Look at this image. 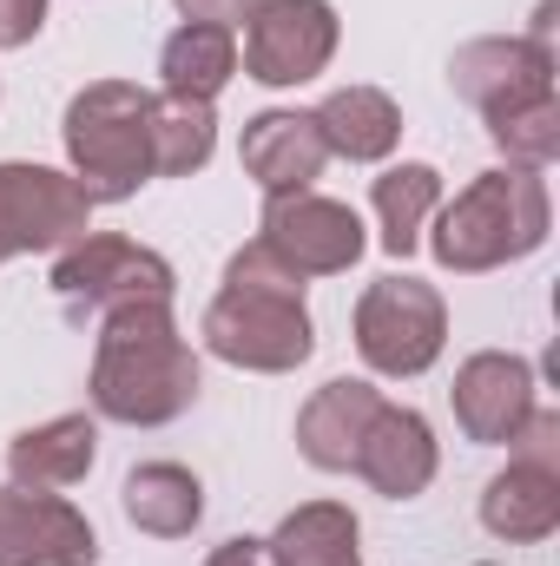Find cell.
Segmentation results:
<instances>
[{
  "label": "cell",
  "instance_id": "603a6c76",
  "mask_svg": "<svg viewBox=\"0 0 560 566\" xmlns=\"http://www.w3.org/2000/svg\"><path fill=\"white\" fill-rule=\"evenodd\" d=\"M145 133H152V178H191L218 151V113H211V99L152 93Z\"/></svg>",
  "mask_w": 560,
  "mask_h": 566
},
{
  "label": "cell",
  "instance_id": "5bb4252c",
  "mask_svg": "<svg viewBox=\"0 0 560 566\" xmlns=\"http://www.w3.org/2000/svg\"><path fill=\"white\" fill-rule=\"evenodd\" d=\"M238 165L245 178H258L265 198L283 191H310L330 165V145L317 133V113H297V106H271L258 119H245V139H238Z\"/></svg>",
  "mask_w": 560,
  "mask_h": 566
},
{
  "label": "cell",
  "instance_id": "e0dca14e",
  "mask_svg": "<svg viewBox=\"0 0 560 566\" xmlns=\"http://www.w3.org/2000/svg\"><path fill=\"white\" fill-rule=\"evenodd\" d=\"M481 527L508 547H541L560 527V468L508 454V468L481 488Z\"/></svg>",
  "mask_w": 560,
  "mask_h": 566
},
{
  "label": "cell",
  "instance_id": "8992f818",
  "mask_svg": "<svg viewBox=\"0 0 560 566\" xmlns=\"http://www.w3.org/2000/svg\"><path fill=\"white\" fill-rule=\"evenodd\" d=\"M53 296L66 303V316H106V310H126V303H172V264L139 244V238H120V231H86L73 238L60 258H53Z\"/></svg>",
  "mask_w": 560,
  "mask_h": 566
},
{
  "label": "cell",
  "instance_id": "ba28073f",
  "mask_svg": "<svg viewBox=\"0 0 560 566\" xmlns=\"http://www.w3.org/2000/svg\"><path fill=\"white\" fill-rule=\"evenodd\" d=\"M336 46H343V20L330 0H258L245 20V73L271 93L330 73Z\"/></svg>",
  "mask_w": 560,
  "mask_h": 566
},
{
  "label": "cell",
  "instance_id": "277c9868",
  "mask_svg": "<svg viewBox=\"0 0 560 566\" xmlns=\"http://www.w3.org/2000/svg\"><path fill=\"white\" fill-rule=\"evenodd\" d=\"M350 336H356V356L390 376V382H409V376H428L448 349V303L435 283L409 277H376L363 296H356V316H350Z\"/></svg>",
  "mask_w": 560,
  "mask_h": 566
},
{
  "label": "cell",
  "instance_id": "2e32d148",
  "mask_svg": "<svg viewBox=\"0 0 560 566\" xmlns=\"http://www.w3.org/2000/svg\"><path fill=\"white\" fill-rule=\"evenodd\" d=\"M376 409H383V389L376 382H363V376L323 382L297 409V454L310 468H323V474H350L356 468V441H363V428H370Z\"/></svg>",
  "mask_w": 560,
  "mask_h": 566
},
{
  "label": "cell",
  "instance_id": "7c38bea8",
  "mask_svg": "<svg viewBox=\"0 0 560 566\" xmlns=\"http://www.w3.org/2000/svg\"><path fill=\"white\" fill-rule=\"evenodd\" d=\"M100 534L66 494L0 488V566H93Z\"/></svg>",
  "mask_w": 560,
  "mask_h": 566
},
{
  "label": "cell",
  "instance_id": "d4e9b609",
  "mask_svg": "<svg viewBox=\"0 0 560 566\" xmlns=\"http://www.w3.org/2000/svg\"><path fill=\"white\" fill-rule=\"evenodd\" d=\"M225 290H283V296H303V277H297L278 251L258 238V244L231 251V264H225Z\"/></svg>",
  "mask_w": 560,
  "mask_h": 566
},
{
  "label": "cell",
  "instance_id": "52a82bcc",
  "mask_svg": "<svg viewBox=\"0 0 560 566\" xmlns=\"http://www.w3.org/2000/svg\"><path fill=\"white\" fill-rule=\"evenodd\" d=\"M86 231H93V198L80 191L73 171L0 158V264L33 251H66Z\"/></svg>",
  "mask_w": 560,
  "mask_h": 566
},
{
  "label": "cell",
  "instance_id": "83f0119b",
  "mask_svg": "<svg viewBox=\"0 0 560 566\" xmlns=\"http://www.w3.org/2000/svg\"><path fill=\"white\" fill-rule=\"evenodd\" d=\"M205 566H271V547L265 541H251V534H238V541H218Z\"/></svg>",
  "mask_w": 560,
  "mask_h": 566
},
{
  "label": "cell",
  "instance_id": "7a4b0ae2",
  "mask_svg": "<svg viewBox=\"0 0 560 566\" xmlns=\"http://www.w3.org/2000/svg\"><path fill=\"white\" fill-rule=\"evenodd\" d=\"M548 231H554L548 178L521 171V165H495V171L468 178L455 198H442V211L428 218V251L455 277H488L501 264L535 258L548 244Z\"/></svg>",
  "mask_w": 560,
  "mask_h": 566
},
{
  "label": "cell",
  "instance_id": "7402d4cb",
  "mask_svg": "<svg viewBox=\"0 0 560 566\" xmlns=\"http://www.w3.org/2000/svg\"><path fill=\"white\" fill-rule=\"evenodd\" d=\"M370 211H376V238L390 258H409L428 231V218L442 211V171L422 165V158H403V165H383L370 178Z\"/></svg>",
  "mask_w": 560,
  "mask_h": 566
},
{
  "label": "cell",
  "instance_id": "ffe728a7",
  "mask_svg": "<svg viewBox=\"0 0 560 566\" xmlns=\"http://www.w3.org/2000/svg\"><path fill=\"white\" fill-rule=\"evenodd\" d=\"M271 566H363V521L343 501H303L271 527Z\"/></svg>",
  "mask_w": 560,
  "mask_h": 566
},
{
  "label": "cell",
  "instance_id": "8fae6325",
  "mask_svg": "<svg viewBox=\"0 0 560 566\" xmlns=\"http://www.w3.org/2000/svg\"><path fill=\"white\" fill-rule=\"evenodd\" d=\"M448 409L455 428L481 448H508L521 422L541 409L535 402V363L528 356H508V349H475L462 369H455V389H448Z\"/></svg>",
  "mask_w": 560,
  "mask_h": 566
},
{
  "label": "cell",
  "instance_id": "9a60e30c",
  "mask_svg": "<svg viewBox=\"0 0 560 566\" xmlns=\"http://www.w3.org/2000/svg\"><path fill=\"white\" fill-rule=\"evenodd\" d=\"M100 461V416H53L40 428H20L7 441V481L27 494L80 488Z\"/></svg>",
  "mask_w": 560,
  "mask_h": 566
},
{
  "label": "cell",
  "instance_id": "d6986e66",
  "mask_svg": "<svg viewBox=\"0 0 560 566\" xmlns=\"http://www.w3.org/2000/svg\"><path fill=\"white\" fill-rule=\"evenodd\" d=\"M120 507L152 541H185L205 521V481L185 461H139L120 488Z\"/></svg>",
  "mask_w": 560,
  "mask_h": 566
},
{
  "label": "cell",
  "instance_id": "484cf974",
  "mask_svg": "<svg viewBox=\"0 0 560 566\" xmlns=\"http://www.w3.org/2000/svg\"><path fill=\"white\" fill-rule=\"evenodd\" d=\"M46 27V0H0V53L33 46Z\"/></svg>",
  "mask_w": 560,
  "mask_h": 566
},
{
  "label": "cell",
  "instance_id": "cb8c5ba5",
  "mask_svg": "<svg viewBox=\"0 0 560 566\" xmlns=\"http://www.w3.org/2000/svg\"><path fill=\"white\" fill-rule=\"evenodd\" d=\"M488 139L501 145L508 165L548 171L560 158V93L554 99H535V106H515V113H501V119H488Z\"/></svg>",
  "mask_w": 560,
  "mask_h": 566
},
{
  "label": "cell",
  "instance_id": "4fadbf2b",
  "mask_svg": "<svg viewBox=\"0 0 560 566\" xmlns=\"http://www.w3.org/2000/svg\"><path fill=\"white\" fill-rule=\"evenodd\" d=\"M435 468H442V448H435L428 416L403 409V402H383L370 416V428H363V441H356V468L350 474H363L383 501H416V494H428Z\"/></svg>",
  "mask_w": 560,
  "mask_h": 566
},
{
  "label": "cell",
  "instance_id": "9c48e42d",
  "mask_svg": "<svg viewBox=\"0 0 560 566\" xmlns=\"http://www.w3.org/2000/svg\"><path fill=\"white\" fill-rule=\"evenodd\" d=\"M258 231H265V244H271L303 283L310 277H343V271L370 251L363 218H356L343 198H323L317 185H310V191L265 198V224H258Z\"/></svg>",
  "mask_w": 560,
  "mask_h": 566
},
{
  "label": "cell",
  "instance_id": "30bf717a",
  "mask_svg": "<svg viewBox=\"0 0 560 566\" xmlns=\"http://www.w3.org/2000/svg\"><path fill=\"white\" fill-rule=\"evenodd\" d=\"M448 80L481 119H501L515 106L554 99V46L535 33H481V40L455 46Z\"/></svg>",
  "mask_w": 560,
  "mask_h": 566
},
{
  "label": "cell",
  "instance_id": "f1b7e54d",
  "mask_svg": "<svg viewBox=\"0 0 560 566\" xmlns=\"http://www.w3.org/2000/svg\"><path fill=\"white\" fill-rule=\"evenodd\" d=\"M475 566H495V560H475Z\"/></svg>",
  "mask_w": 560,
  "mask_h": 566
},
{
  "label": "cell",
  "instance_id": "44dd1931",
  "mask_svg": "<svg viewBox=\"0 0 560 566\" xmlns=\"http://www.w3.org/2000/svg\"><path fill=\"white\" fill-rule=\"evenodd\" d=\"M158 93H185V99H218L238 80V33L231 27H205V20H178L158 46Z\"/></svg>",
  "mask_w": 560,
  "mask_h": 566
},
{
  "label": "cell",
  "instance_id": "6da1fadb",
  "mask_svg": "<svg viewBox=\"0 0 560 566\" xmlns=\"http://www.w3.org/2000/svg\"><path fill=\"white\" fill-rule=\"evenodd\" d=\"M198 349L185 343L172 303H126L100 316L93 336V416L126 428H165L198 402Z\"/></svg>",
  "mask_w": 560,
  "mask_h": 566
},
{
  "label": "cell",
  "instance_id": "3957f363",
  "mask_svg": "<svg viewBox=\"0 0 560 566\" xmlns=\"http://www.w3.org/2000/svg\"><path fill=\"white\" fill-rule=\"evenodd\" d=\"M145 113H152V93L133 86V80H93L66 99L60 145H66V165H73V178L93 205H126L152 178Z\"/></svg>",
  "mask_w": 560,
  "mask_h": 566
},
{
  "label": "cell",
  "instance_id": "5b68a950",
  "mask_svg": "<svg viewBox=\"0 0 560 566\" xmlns=\"http://www.w3.org/2000/svg\"><path fill=\"white\" fill-rule=\"evenodd\" d=\"M198 336L218 363L251 369V376H290L317 356V323H310L303 296H283V290H225L218 283Z\"/></svg>",
  "mask_w": 560,
  "mask_h": 566
},
{
  "label": "cell",
  "instance_id": "4316f807",
  "mask_svg": "<svg viewBox=\"0 0 560 566\" xmlns=\"http://www.w3.org/2000/svg\"><path fill=\"white\" fill-rule=\"evenodd\" d=\"M172 7H178L185 20H205V27H231V33H238L258 0H172Z\"/></svg>",
  "mask_w": 560,
  "mask_h": 566
},
{
  "label": "cell",
  "instance_id": "ac0fdd59",
  "mask_svg": "<svg viewBox=\"0 0 560 566\" xmlns=\"http://www.w3.org/2000/svg\"><path fill=\"white\" fill-rule=\"evenodd\" d=\"M317 133L330 145V158L383 165V158L403 145V106H396L383 86H336V93L317 106Z\"/></svg>",
  "mask_w": 560,
  "mask_h": 566
}]
</instances>
